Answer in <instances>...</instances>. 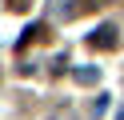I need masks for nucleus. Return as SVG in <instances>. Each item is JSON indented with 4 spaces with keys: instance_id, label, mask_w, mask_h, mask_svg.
I'll use <instances>...</instances> for the list:
<instances>
[{
    "instance_id": "f257e3e1",
    "label": "nucleus",
    "mask_w": 124,
    "mask_h": 120,
    "mask_svg": "<svg viewBox=\"0 0 124 120\" xmlns=\"http://www.w3.org/2000/svg\"><path fill=\"white\" fill-rule=\"evenodd\" d=\"M116 44H120V28H112V24H100L88 36V48H100V52H112Z\"/></svg>"
},
{
    "instance_id": "7ed1b4c3",
    "label": "nucleus",
    "mask_w": 124,
    "mask_h": 120,
    "mask_svg": "<svg viewBox=\"0 0 124 120\" xmlns=\"http://www.w3.org/2000/svg\"><path fill=\"white\" fill-rule=\"evenodd\" d=\"M8 8H12V12H24V8H28V0H8Z\"/></svg>"
},
{
    "instance_id": "20e7f679",
    "label": "nucleus",
    "mask_w": 124,
    "mask_h": 120,
    "mask_svg": "<svg viewBox=\"0 0 124 120\" xmlns=\"http://www.w3.org/2000/svg\"><path fill=\"white\" fill-rule=\"evenodd\" d=\"M116 120H124V112H120V116H116Z\"/></svg>"
},
{
    "instance_id": "f03ea898",
    "label": "nucleus",
    "mask_w": 124,
    "mask_h": 120,
    "mask_svg": "<svg viewBox=\"0 0 124 120\" xmlns=\"http://www.w3.org/2000/svg\"><path fill=\"white\" fill-rule=\"evenodd\" d=\"M72 80H76V84H96L100 68H72Z\"/></svg>"
}]
</instances>
